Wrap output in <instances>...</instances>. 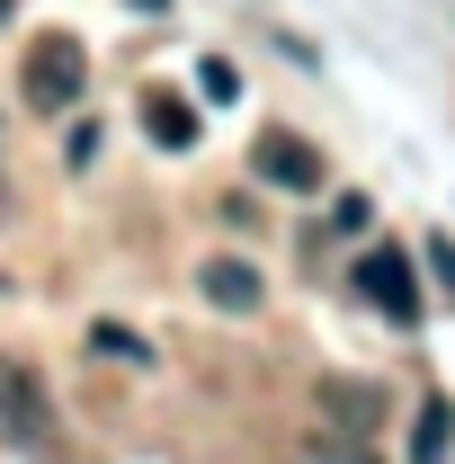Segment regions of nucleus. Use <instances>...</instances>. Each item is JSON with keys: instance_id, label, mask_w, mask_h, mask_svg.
<instances>
[{"instance_id": "f257e3e1", "label": "nucleus", "mask_w": 455, "mask_h": 464, "mask_svg": "<svg viewBox=\"0 0 455 464\" xmlns=\"http://www.w3.org/2000/svg\"><path fill=\"white\" fill-rule=\"evenodd\" d=\"M81 90H90V54H81V36H36L27 63H18V99L36 116H63L81 108Z\"/></svg>"}, {"instance_id": "f03ea898", "label": "nucleus", "mask_w": 455, "mask_h": 464, "mask_svg": "<svg viewBox=\"0 0 455 464\" xmlns=\"http://www.w3.org/2000/svg\"><path fill=\"white\" fill-rule=\"evenodd\" d=\"M0 438L27 447V456H45L63 438L54 429V393H45V375H36L27 357H0Z\"/></svg>"}, {"instance_id": "7ed1b4c3", "label": "nucleus", "mask_w": 455, "mask_h": 464, "mask_svg": "<svg viewBox=\"0 0 455 464\" xmlns=\"http://www.w3.org/2000/svg\"><path fill=\"white\" fill-rule=\"evenodd\" d=\"M250 170L268 179V188H286V197H313V188H322V152H313V143H304V134H286V125H268V134H259V143H250Z\"/></svg>"}, {"instance_id": "20e7f679", "label": "nucleus", "mask_w": 455, "mask_h": 464, "mask_svg": "<svg viewBox=\"0 0 455 464\" xmlns=\"http://www.w3.org/2000/svg\"><path fill=\"white\" fill-rule=\"evenodd\" d=\"M348 286L375 295V313H384V322H420V277H411V250H366V259L348 268Z\"/></svg>"}, {"instance_id": "39448f33", "label": "nucleus", "mask_w": 455, "mask_h": 464, "mask_svg": "<svg viewBox=\"0 0 455 464\" xmlns=\"http://www.w3.org/2000/svg\"><path fill=\"white\" fill-rule=\"evenodd\" d=\"M197 295H206L215 313H259V304H268V277H259L250 259H206V268H197Z\"/></svg>"}, {"instance_id": "423d86ee", "label": "nucleus", "mask_w": 455, "mask_h": 464, "mask_svg": "<svg viewBox=\"0 0 455 464\" xmlns=\"http://www.w3.org/2000/svg\"><path fill=\"white\" fill-rule=\"evenodd\" d=\"M322 411L340 420L348 438H375V429H384V393L357 384V375H322Z\"/></svg>"}, {"instance_id": "0eeeda50", "label": "nucleus", "mask_w": 455, "mask_h": 464, "mask_svg": "<svg viewBox=\"0 0 455 464\" xmlns=\"http://www.w3.org/2000/svg\"><path fill=\"white\" fill-rule=\"evenodd\" d=\"M143 134H152V143H161V152H197V108H188V99H179V90H143Z\"/></svg>"}, {"instance_id": "6e6552de", "label": "nucleus", "mask_w": 455, "mask_h": 464, "mask_svg": "<svg viewBox=\"0 0 455 464\" xmlns=\"http://www.w3.org/2000/svg\"><path fill=\"white\" fill-rule=\"evenodd\" d=\"M447 447H455V402H447V393H429V402H420V438H411V464H447Z\"/></svg>"}, {"instance_id": "1a4fd4ad", "label": "nucleus", "mask_w": 455, "mask_h": 464, "mask_svg": "<svg viewBox=\"0 0 455 464\" xmlns=\"http://www.w3.org/2000/svg\"><path fill=\"white\" fill-rule=\"evenodd\" d=\"M90 357H116V366H152V340L125 331V322H90Z\"/></svg>"}, {"instance_id": "9d476101", "label": "nucleus", "mask_w": 455, "mask_h": 464, "mask_svg": "<svg viewBox=\"0 0 455 464\" xmlns=\"http://www.w3.org/2000/svg\"><path fill=\"white\" fill-rule=\"evenodd\" d=\"M197 90H206L215 108H232V99H241V72H232L224 54H206V63H197Z\"/></svg>"}, {"instance_id": "9b49d317", "label": "nucleus", "mask_w": 455, "mask_h": 464, "mask_svg": "<svg viewBox=\"0 0 455 464\" xmlns=\"http://www.w3.org/2000/svg\"><path fill=\"white\" fill-rule=\"evenodd\" d=\"M99 143H108L99 125H72V152H63V161H72V170H90V161H99Z\"/></svg>"}, {"instance_id": "f8f14e48", "label": "nucleus", "mask_w": 455, "mask_h": 464, "mask_svg": "<svg viewBox=\"0 0 455 464\" xmlns=\"http://www.w3.org/2000/svg\"><path fill=\"white\" fill-rule=\"evenodd\" d=\"M331 224H340V232H366V224H375V206H366V197L348 188V197H340V215H331Z\"/></svg>"}, {"instance_id": "ddd939ff", "label": "nucleus", "mask_w": 455, "mask_h": 464, "mask_svg": "<svg viewBox=\"0 0 455 464\" xmlns=\"http://www.w3.org/2000/svg\"><path fill=\"white\" fill-rule=\"evenodd\" d=\"M429 268H438V286L455 295V241H447V232H429Z\"/></svg>"}, {"instance_id": "4468645a", "label": "nucleus", "mask_w": 455, "mask_h": 464, "mask_svg": "<svg viewBox=\"0 0 455 464\" xmlns=\"http://www.w3.org/2000/svg\"><path fill=\"white\" fill-rule=\"evenodd\" d=\"M313 456H322V464H375L366 447H313Z\"/></svg>"}, {"instance_id": "2eb2a0df", "label": "nucleus", "mask_w": 455, "mask_h": 464, "mask_svg": "<svg viewBox=\"0 0 455 464\" xmlns=\"http://www.w3.org/2000/svg\"><path fill=\"white\" fill-rule=\"evenodd\" d=\"M125 9H143V18H161V9H170V0H125Z\"/></svg>"}, {"instance_id": "dca6fc26", "label": "nucleus", "mask_w": 455, "mask_h": 464, "mask_svg": "<svg viewBox=\"0 0 455 464\" xmlns=\"http://www.w3.org/2000/svg\"><path fill=\"white\" fill-rule=\"evenodd\" d=\"M0 18H9V0H0Z\"/></svg>"}]
</instances>
